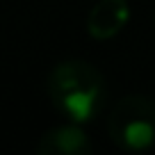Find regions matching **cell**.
Here are the masks:
<instances>
[{"label":"cell","instance_id":"4","mask_svg":"<svg viewBox=\"0 0 155 155\" xmlns=\"http://www.w3.org/2000/svg\"><path fill=\"white\" fill-rule=\"evenodd\" d=\"M130 21L128 0H98L87 16V32L96 41H107L116 37Z\"/></svg>","mask_w":155,"mask_h":155},{"label":"cell","instance_id":"3","mask_svg":"<svg viewBox=\"0 0 155 155\" xmlns=\"http://www.w3.org/2000/svg\"><path fill=\"white\" fill-rule=\"evenodd\" d=\"M39 155H89L94 150L91 141H89L87 132L80 128V123H64V126H55L41 135L37 141Z\"/></svg>","mask_w":155,"mask_h":155},{"label":"cell","instance_id":"2","mask_svg":"<svg viewBox=\"0 0 155 155\" xmlns=\"http://www.w3.org/2000/svg\"><path fill=\"white\" fill-rule=\"evenodd\" d=\"M107 137L128 153L148 150L155 144V101L144 94L116 101L107 114Z\"/></svg>","mask_w":155,"mask_h":155},{"label":"cell","instance_id":"1","mask_svg":"<svg viewBox=\"0 0 155 155\" xmlns=\"http://www.w3.org/2000/svg\"><path fill=\"white\" fill-rule=\"evenodd\" d=\"M50 103L73 123H89L103 112L107 82L103 73L84 59H64L55 64L46 80Z\"/></svg>","mask_w":155,"mask_h":155},{"label":"cell","instance_id":"5","mask_svg":"<svg viewBox=\"0 0 155 155\" xmlns=\"http://www.w3.org/2000/svg\"><path fill=\"white\" fill-rule=\"evenodd\" d=\"M153 23H155V14H153Z\"/></svg>","mask_w":155,"mask_h":155}]
</instances>
